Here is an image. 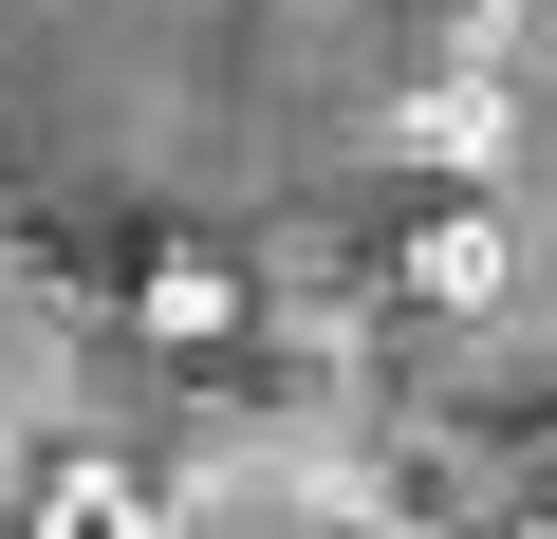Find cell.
<instances>
[{
  "mask_svg": "<svg viewBox=\"0 0 557 539\" xmlns=\"http://www.w3.org/2000/svg\"><path fill=\"white\" fill-rule=\"evenodd\" d=\"M57 539H131V483H57Z\"/></svg>",
  "mask_w": 557,
  "mask_h": 539,
  "instance_id": "obj_2",
  "label": "cell"
},
{
  "mask_svg": "<svg viewBox=\"0 0 557 539\" xmlns=\"http://www.w3.org/2000/svg\"><path fill=\"white\" fill-rule=\"evenodd\" d=\"M502 280V223H428V298H483Z\"/></svg>",
  "mask_w": 557,
  "mask_h": 539,
  "instance_id": "obj_1",
  "label": "cell"
},
{
  "mask_svg": "<svg viewBox=\"0 0 557 539\" xmlns=\"http://www.w3.org/2000/svg\"><path fill=\"white\" fill-rule=\"evenodd\" d=\"M520 539H557V502H539V520H520Z\"/></svg>",
  "mask_w": 557,
  "mask_h": 539,
  "instance_id": "obj_3",
  "label": "cell"
}]
</instances>
